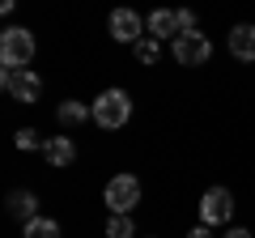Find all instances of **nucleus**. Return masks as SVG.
Returning a JSON list of instances; mask_svg holds the SVG:
<instances>
[{"label": "nucleus", "mask_w": 255, "mask_h": 238, "mask_svg": "<svg viewBox=\"0 0 255 238\" xmlns=\"http://www.w3.org/2000/svg\"><path fill=\"white\" fill-rule=\"evenodd\" d=\"M34 60V34L26 26H9L0 34V64L4 68H30Z\"/></svg>", "instance_id": "2"}, {"label": "nucleus", "mask_w": 255, "mask_h": 238, "mask_svg": "<svg viewBox=\"0 0 255 238\" xmlns=\"http://www.w3.org/2000/svg\"><path fill=\"white\" fill-rule=\"evenodd\" d=\"M9 213L17 221H34L38 217V196L34 192H9Z\"/></svg>", "instance_id": "12"}, {"label": "nucleus", "mask_w": 255, "mask_h": 238, "mask_svg": "<svg viewBox=\"0 0 255 238\" xmlns=\"http://www.w3.org/2000/svg\"><path fill=\"white\" fill-rule=\"evenodd\" d=\"M102 200H107L111 213H132L140 204V179L136 174H115L107 183V192H102Z\"/></svg>", "instance_id": "3"}, {"label": "nucleus", "mask_w": 255, "mask_h": 238, "mask_svg": "<svg viewBox=\"0 0 255 238\" xmlns=\"http://www.w3.org/2000/svg\"><path fill=\"white\" fill-rule=\"evenodd\" d=\"M170 51H174V60H179L183 68H200V64H209L213 43H209V34L191 30V34H179V38H174V43H170Z\"/></svg>", "instance_id": "4"}, {"label": "nucleus", "mask_w": 255, "mask_h": 238, "mask_svg": "<svg viewBox=\"0 0 255 238\" xmlns=\"http://www.w3.org/2000/svg\"><path fill=\"white\" fill-rule=\"evenodd\" d=\"M90 115H94V107H85V102H73V98H64L60 107H55V119H60L64 128H81Z\"/></svg>", "instance_id": "11"}, {"label": "nucleus", "mask_w": 255, "mask_h": 238, "mask_svg": "<svg viewBox=\"0 0 255 238\" xmlns=\"http://www.w3.org/2000/svg\"><path fill=\"white\" fill-rule=\"evenodd\" d=\"M13 145H17L21 153H30V149H43V140H38V132H34V128H21L17 136H13Z\"/></svg>", "instance_id": "16"}, {"label": "nucleus", "mask_w": 255, "mask_h": 238, "mask_svg": "<svg viewBox=\"0 0 255 238\" xmlns=\"http://www.w3.org/2000/svg\"><path fill=\"white\" fill-rule=\"evenodd\" d=\"M145 26H149V38H157V43L162 38H179V13L174 9H153Z\"/></svg>", "instance_id": "8"}, {"label": "nucleus", "mask_w": 255, "mask_h": 238, "mask_svg": "<svg viewBox=\"0 0 255 238\" xmlns=\"http://www.w3.org/2000/svg\"><path fill=\"white\" fill-rule=\"evenodd\" d=\"M179 13V34H191V30H196V13L191 9H174Z\"/></svg>", "instance_id": "17"}, {"label": "nucleus", "mask_w": 255, "mask_h": 238, "mask_svg": "<svg viewBox=\"0 0 255 238\" xmlns=\"http://www.w3.org/2000/svg\"><path fill=\"white\" fill-rule=\"evenodd\" d=\"M111 38H115V43H140V38H145V21L132 9H115L111 13Z\"/></svg>", "instance_id": "7"}, {"label": "nucleus", "mask_w": 255, "mask_h": 238, "mask_svg": "<svg viewBox=\"0 0 255 238\" xmlns=\"http://www.w3.org/2000/svg\"><path fill=\"white\" fill-rule=\"evenodd\" d=\"M187 238H213V230H209V226H196V230H191Z\"/></svg>", "instance_id": "18"}, {"label": "nucleus", "mask_w": 255, "mask_h": 238, "mask_svg": "<svg viewBox=\"0 0 255 238\" xmlns=\"http://www.w3.org/2000/svg\"><path fill=\"white\" fill-rule=\"evenodd\" d=\"M26 238H60V221H51V217L26 221Z\"/></svg>", "instance_id": "14"}, {"label": "nucleus", "mask_w": 255, "mask_h": 238, "mask_svg": "<svg viewBox=\"0 0 255 238\" xmlns=\"http://www.w3.org/2000/svg\"><path fill=\"white\" fill-rule=\"evenodd\" d=\"M128 119H132V98H128L124 90H107V94L94 98V123H98V128L115 132V128H124Z\"/></svg>", "instance_id": "1"}, {"label": "nucleus", "mask_w": 255, "mask_h": 238, "mask_svg": "<svg viewBox=\"0 0 255 238\" xmlns=\"http://www.w3.org/2000/svg\"><path fill=\"white\" fill-rule=\"evenodd\" d=\"M43 157L60 170V166H68V162L77 157V145H73L68 136H51V140H43Z\"/></svg>", "instance_id": "10"}, {"label": "nucleus", "mask_w": 255, "mask_h": 238, "mask_svg": "<svg viewBox=\"0 0 255 238\" xmlns=\"http://www.w3.org/2000/svg\"><path fill=\"white\" fill-rule=\"evenodd\" d=\"M230 55H234V60H247V64H251L255 60V26H234L230 30Z\"/></svg>", "instance_id": "9"}, {"label": "nucleus", "mask_w": 255, "mask_h": 238, "mask_svg": "<svg viewBox=\"0 0 255 238\" xmlns=\"http://www.w3.org/2000/svg\"><path fill=\"white\" fill-rule=\"evenodd\" d=\"M226 238H251V230H243V226H234V230H230Z\"/></svg>", "instance_id": "19"}, {"label": "nucleus", "mask_w": 255, "mask_h": 238, "mask_svg": "<svg viewBox=\"0 0 255 238\" xmlns=\"http://www.w3.org/2000/svg\"><path fill=\"white\" fill-rule=\"evenodd\" d=\"M230 213H234V196H230V187H209V192L200 196V221H204V226H226Z\"/></svg>", "instance_id": "6"}, {"label": "nucleus", "mask_w": 255, "mask_h": 238, "mask_svg": "<svg viewBox=\"0 0 255 238\" xmlns=\"http://www.w3.org/2000/svg\"><path fill=\"white\" fill-rule=\"evenodd\" d=\"M107 238H136V230H132V213H111Z\"/></svg>", "instance_id": "13"}, {"label": "nucleus", "mask_w": 255, "mask_h": 238, "mask_svg": "<svg viewBox=\"0 0 255 238\" xmlns=\"http://www.w3.org/2000/svg\"><path fill=\"white\" fill-rule=\"evenodd\" d=\"M0 85H4V94L17 102H38V94H43V81H38L30 68H4L0 73Z\"/></svg>", "instance_id": "5"}, {"label": "nucleus", "mask_w": 255, "mask_h": 238, "mask_svg": "<svg viewBox=\"0 0 255 238\" xmlns=\"http://www.w3.org/2000/svg\"><path fill=\"white\" fill-rule=\"evenodd\" d=\"M0 9H4V13H13V9H17V0H0Z\"/></svg>", "instance_id": "20"}, {"label": "nucleus", "mask_w": 255, "mask_h": 238, "mask_svg": "<svg viewBox=\"0 0 255 238\" xmlns=\"http://www.w3.org/2000/svg\"><path fill=\"white\" fill-rule=\"evenodd\" d=\"M132 47H136V60H140V64H153L157 51H162V47H157V38H140V43H132Z\"/></svg>", "instance_id": "15"}]
</instances>
